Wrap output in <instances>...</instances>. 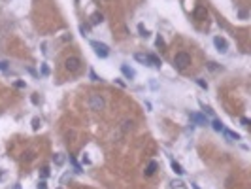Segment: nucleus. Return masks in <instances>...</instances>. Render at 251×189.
Here are the masks:
<instances>
[{"label": "nucleus", "mask_w": 251, "mask_h": 189, "mask_svg": "<svg viewBox=\"0 0 251 189\" xmlns=\"http://www.w3.org/2000/svg\"><path fill=\"white\" fill-rule=\"evenodd\" d=\"M189 64H191V55H189V53H185V51L176 53V57H174V66H176L177 70H185V68H189Z\"/></svg>", "instance_id": "1"}, {"label": "nucleus", "mask_w": 251, "mask_h": 189, "mask_svg": "<svg viewBox=\"0 0 251 189\" xmlns=\"http://www.w3.org/2000/svg\"><path fill=\"white\" fill-rule=\"evenodd\" d=\"M89 106H91V110H95V112H100V110H104L106 102H104V99L100 97L98 93H93V94L89 97Z\"/></svg>", "instance_id": "2"}, {"label": "nucleus", "mask_w": 251, "mask_h": 189, "mask_svg": "<svg viewBox=\"0 0 251 189\" xmlns=\"http://www.w3.org/2000/svg\"><path fill=\"white\" fill-rule=\"evenodd\" d=\"M79 66H81V61H79V57H68L66 61H64V68L68 70V72H78L79 70Z\"/></svg>", "instance_id": "3"}, {"label": "nucleus", "mask_w": 251, "mask_h": 189, "mask_svg": "<svg viewBox=\"0 0 251 189\" xmlns=\"http://www.w3.org/2000/svg\"><path fill=\"white\" fill-rule=\"evenodd\" d=\"M91 47H93V49L96 51V55L98 57H108V53H110V49H108V45L106 44H102V42H96V40H93L91 42Z\"/></svg>", "instance_id": "4"}, {"label": "nucleus", "mask_w": 251, "mask_h": 189, "mask_svg": "<svg viewBox=\"0 0 251 189\" xmlns=\"http://www.w3.org/2000/svg\"><path fill=\"white\" fill-rule=\"evenodd\" d=\"M213 44H215V47H217V51H219V53H225L226 49H229V44H226V40H223L221 36L213 38Z\"/></svg>", "instance_id": "5"}, {"label": "nucleus", "mask_w": 251, "mask_h": 189, "mask_svg": "<svg viewBox=\"0 0 251 189\" xmlns=\"http://www.w3.org/2000/svg\"><path fill=\"white\" fill-rule=\"evenodd\" d=\"M157 168H159L157 161H149V163H147V167H146V170H144V174H146L147 178H151V176L157 172Z\"/></svg>", "instance_id": "6"}, {"label": "nucleus", "mask_w": 251, "mask_h": 189, "mask_svg": "<svg viewBox=\"0 0 251 189\" xmlns=\"http://www.w3.org/2000/svg\"><path fill=\"white\" fill-rule=\"evenodd\" d=\"M189 117H191L196 125H208V119H206L202 113H189Z\"/></svg>", "instance_id": "7"}, {"label": "nucleus", "mask_w": 251, "mask_h": 189, "mask_svg": "<svg viewBox=\"0 0 251 189\" xmlns=\"http://www.w3.org/2000/svg\"><path fill=\"white\" fill-rule=\"evenodd\" d=\"M147 64H151V66H155V68H161V59H159L157 55H153V53H149L147 55Z\"/></svg>", "instance_id": "8"}, {"label": "nucleus", "mask_w": 251, "mask_h": 189, "mask_svg": "<svg viewBox=\"0 0 251 189\" xmlns=\"http://www.w3.org/2000/svg\"><path fill=\"white\" fill-rule=\"evenodd\" d=\"M121 72H123V76H125L127 80H134V76H136V74H134V70H132L130 66H127V64H123V66H121Z\"/></svg>", "instance_id": "9"}, {"label": "nucleus", "mask_w": 251, "mask_h": 189, "mask_svg": "<svg viewBox=\"0 0 251 189\" xmlns=\"http://www.w3.org/2000/svg\"><path fill=\"white\" fill-rule=\"evenodd\" d=\"M195 17H196V19H200V21H202V19H206V17H208L206 8H204V6H198V8L195 10Z\"/></svg>", "instance_id": "10"}, {"label": "nucleus", "mask_w": 251, "mask_h": 189, "mask_svg": "<svg viewBox=\"0 0 251 189\" xmlns=\"http://www.w3.org/2000/svg\"><path fill=\"white\" fill-rule=\"evenodd\" d=\"M102 21H104V15L100 12H95L93 15H91V23H93V25H98V23H102Z\"/></svg>", "instance_id": "11"}, {"label": "nucleus", "mask_w": 251, "mask_h": 189, "mask_svg": "<svg viewBox=\"0 0 251 189\" xmlns=\"http://www.w3.org/2000/svg\"><path fill=\"white\" fill-rule=\"evenodd\" d=\"M223 132H225V136L229 138V140H240V134H236L234 131H229V129H223Z\"/></svg>", "instance_id": "12"}, {"label": "nucleus", "mask_w": 251, "mask_h": 189, "mask_svg": "<svg viewBox=\"0 0 251 189\" xmlns=\"http://www.w3.org/2000/svg\"><path fill=\"white\" fill-rule=\"evenodd\" d=\"M172 170H174V172H176L177 176H181V174L185 172L183 168H181V164H179V163H176V161H172Z\"/></svg>", "instance_id": "13"}, {"label": "nucleus", "mask_w": 251, "mask_h": 189, "mask_svg": "<svg viewBox=\"0 0 251 189\" xmlns=\"http://www.w3.org/2000/svg\"><path fill=\"white\" fill-rule=\"evenodd\" d=\"M134 59L138 61V62H142V64H147V55H144V53H136Z\"/></svg>", "instance_id": "14"}, {"label": "nucleus", "mask_w": 251, "mask_h": 189, "mask_svg": "<svg viewBox=\"0 0 251 189\" xmlns=\"http://www.w3.org/2000/svg\"><path fill=\"white\" fill-rule=\"evenodd\" d=\"M212 127H213V129H215L217 132H221V131L225 129V127H223V123H221L219 119H213V121H212Z\"/></svg>", "instance_id": "15"}, {"label": "nucleus", "mask_w": 251, "mask_h": 189, "mask_svg": "<svg viewBox=\"0 0 251 189\" xmlns=\"http://www.w3.org/2000/svg\"><path fill=\"white\" fill-rule=\"evenodd\" d=\"M138 32H140V36H144V38H147L149 36V30L142 25V23H140V25H138Z\"/></svg>", "instance_id": "16"}, {"label": "nucleus", "mask_w": 251, "mask_h": 189, "mask_svg": "<svg viewBox=\"0 0 251 189\" xmlns=\"http://www.w3.org/2000/svg\"><path fill=\"white\" fill-rule=\"evenodd\" d=\"M53 163H55V164H59V167H61V164L64 163V157H62L61 153H57V155H53Z\"/></svg>", "instance_id": "17"}, {"label": "nucleus", "mask_w": 251, "mask_h": 189, "mask_svg": "<svg viewBox=\"0 0 251 189\" xmlns=\"http://www.w3.org/2000/svg\"><path fill=\"white\" fill-rule=\"evenodd\" d=\"M23 159H25V161H32V159H34V153H32V151L23 153Z\"/></svg>", "instance_id": "18"}, {"label": "nucleus", "mask_w": 251, "mask_h": 189, "mask_svg": "<svg viewBox=\"0 0 251 189\" xmlns=\"http://www.w3.org/2000/svg\"><path fill=\"white\" fill-rule=\"evenodd\" d=\"M32 129H34V131L40 129V119H38V117H34V119H32Z\"/></svg>", "instance_id": "19"}, {"label": "nucleus", "mask_w": 251, "mask_h": 189, "mask_svg": "<svg viewBox=\"0 0 251 189\" xmlns=\"http://www.w3.org/2000/svg\"><path fill=\"white\" fill-rule=\"evenodd\" d=\"M89 78L93 80V81H100V78H98V76H96V74L93 72V70H91V72H89Z\"/></svg>", "instance_id": "20"}, {"label": "nucleus", "mask_w": 251, "mask_h": 189, "mask_svg": "<svg viewBox=\"0 0 251 189\" xmlns=\"http://www.w3.org/2000/svg\"><path fill=\"white\" fill-rule=\"evenodd\" d=\"M40 174H42V178L45 180V178L49 176V168H42V172H40Z\"/></svg>", "instance_id": "21"}, {"label": "nucleus", "mask_w": 251, "mask_h": 189, "mask_svg": "<svg viewBox=\"0 0 251 189\" xmlns=\"http://www.w3.org/2000/svg\"><path fill=\"white\" fill-rule=\"evenodd\" d=\"M42 74H43V76H47V74H49V68H47V64H42Z\"/></svg>", "instance_id": "22"}, {"label": "nucleus", "mask_w": 251, "mask_h": 189, "mask_svg": "<svg viewBox=\"0 0 251 189\" xmlns=\"http://www.w3.org/2000/svg\"><path fill=\"white\" fill-rule=\"evenodd\" d=\"M196 83H198V85H200L202 89H208V83L204 81V80H196Z\"/></svg>", "instance_id": "23"}, {"label": "nucleus", "mask_w": 251, "mask_h": 189, "mask_svg": "<svg viewBox=\"0 0 251 189\" xmlns=\"http://www.w3.org/2000/svg\"><path fill=\"white\" fill-rule=\"evenodd\" d=\"M79 30H81V32H83V36H85V34L89 32V27H87V25H81V27H79Z\"/></svg>", "instance_id": "24"}, {"label": "nucleus", "mask_w": 251, "mask_h": 189, "mask_svg": "<svg viewBox=\"0 0 251 189\" xmlns=\"http://www.w3.org/2000/svg\"><path fill=\"white\" fill-rule=\"evenodd\" d=\"M8 68V61H0V70H6Z\"/></svg>", "instance_id": "25"}, {"label": "nucleus", "mask_w": 251, "mask_h": 189, "mask_svg": "<svg viewBox=\"0 0 251 189\" xmlns=\"http://www.w3.org/2000/svg\"><path fill=\"white\" fill-rule=\"evenodd\" d=\"M13 85H15L17 89H23V87H25V81H15Z\"/></svg>", "instance_id": "26"}, {"label": "nucleus", "mask_w": 251, "mask_h": 189, "mask_svg": "<svg viewBox=\"0 0 251 189\" xmlns=\"http://www.w3.org/2000/svg\"><path fill=\"white\" fill-rule=\"evenodd\" d=\"M240 121H242V125H244V127H249V119H247V117H242Z\"/></svg>", "instance_id": "27"}, {"label": "nucleus", "mask_w": 251, "mask_h": 189, "mask_svg": "<svg viewBox=\"0 0 251 189\" xmlns=\"http://www.w3.org/2000/svg\"><path fill=\"white\" fill-rule=\"evenodd\" d=\"M38 189H47V183H45V182L42 180V182L38 183Z\"/></svg>", "instance_id": "28"}, {"label": "nucleus", "mask_w": 251, "mask_h": 189, "mask_svg": "<svg viewBox=\"0 0 251 189\" xmlns=\"http://www.w3.org/2000/svg\"><path fill=\"white\" fill-rule=\"evenodd\" d=\"M157 45H159V47H163V45H164V42H163L161 38H157Z\"/></svg>", "instance_id": "29"}]
</instances>
